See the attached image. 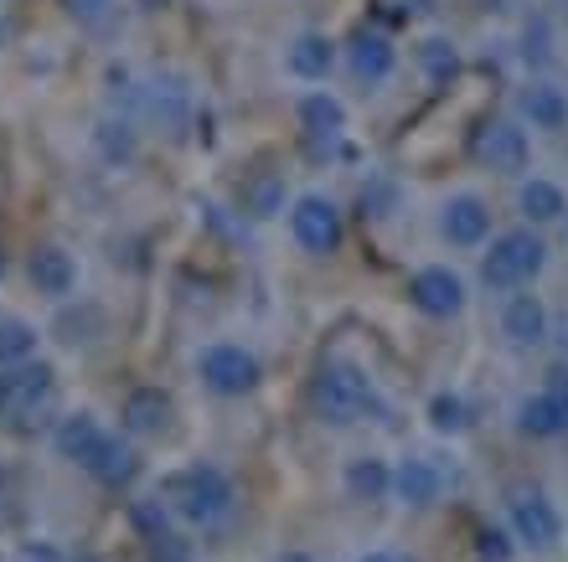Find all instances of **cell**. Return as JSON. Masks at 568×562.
<instances>
[{
    "instance_id": "8fae6325",
    "label": "cell",
    "mask_w": 568,
    "mask_h": 562,
    "mask_svg": "<svg viewBox=\"0 0 568 562\" xmlns=\"http://www.w3.org/2000/svg\"><path fill=\"white\" fill-rule=\"evenodd\" d=\"M393 495L404 505H434L439 495H445V470L434 464L429 454H404L398 464H393Z\"/></svg>"
},
{
    "instance_id": "8992f818",
    "label": "cell",
    "mask_w": 568,
    "mask_h": 562,
    "mask_svg": "<svg viewBox=\"0 0 568 562\" xmlns=\"http://www.w3.org/2000/svg\"><path fill=\"white\" fill-rule=\"evenodd\" d=\"M408 299H414V310L434 315V320H449V315H460L470 305V289L455 268L445 264H429V268H414V279H408Z\"/></svg>"
},
{
    "instance_id": "44dd1931",
    "label": "cell",
    "mask_w": 568,
    "mask_h": 562,
    "mask_svg": "<svg viewBox=\"0 0 568 562\" xmlns=\"http://www.w3.org/2000/svg\"><path fill=\"white\" fill-rule=\"evenodd\" d=\"M165 413H171V398H165V392H135V398H130V408H124L130 429H140V433L165 429Z\"/></svg>"
},
{
    "instance_id": "7a4b0ae2",
    "label": "cell",
    "mask_w": 568,
    "mask_h": 562,
    "mask_svg": "<svg viewBox=\"0 0 568 562\" xmlns=\"http://www.w3.org/2000/svg\"><path fill=\"white\" fill-rule=\"evenodd\" d=\"M367 402H373V382H367V371L352 367V361H331L321 367V382H315V408L326 423H357L367 413Z\"/></svg>"
},
{
    "instance_id": "484cf974",
    "label": "cell",
    "mask_w": 568,
    "mask_h": 562,
    "mask_svg": "<svg viewBox=\"0 0 568 562\" xmlns=\"http://www.w3.org/2000/svg\"><path fill=\"white\" fill-rule=\"evenodd\" d=\"M274 562H311L305 552H284V558H274Z\"/></svg>"
},
{
    "instance_id": "7402d4cb",
    "label": "cell",
    "mask_w": 568,
    "mask_h": 562,
    "mask_svg": "<svg viewBox=\"0 0 568 562\" xmlns=\"http://www.w3.org/2000/svg\"><path fill=\"white\" fill-rule=\"evenodd\" d=\"M511 542H517L511 532H501V527H486V532H480V548H476V552H480L486 562H511V552H517Z\"/></svg>"
},
{
    "instance_id": "52a82bcc",
    "label": "cell",
    "mask_w": 568,
    "mask_h": 562,
    "mask_svg": "<svg viewBox=\"0 0 568 562\" xmlns=\"http://www.w3.org/2000/svg\"><path fill=\"white\" fill-rule=\"evenodd\" d=\"M439 233L455 243V248H486L491 243V202L480 192H455L439 207Z\"/></svg>"
},
{
    "instance_id": "3957f363",
    "label": "cell",
    "mask_w": 568,
    "mask_h": 562,
    "mask_svg": "<svg viewBox=\"0 0 568 562\" xmlns=\"http://www.w3.org/2000/svg\"><path fill=\"white\" fill-rule=\"evenodd\" d=\"M171 495H176L181 517L202 521V527H212V521H223L227 511H233V486H227V474L212 470V464H196V470L176 474V480H171Z\"/></svg>"
},
{
    "instance_id": "5b68a950",
    "label": "cell",
    "mask_w": 568,
    "mask_h": 562,
    "mask_svg": "<svg viewBox=\"0 0 568 562\" xmlns=\"http://www.w3.org/2000/svg\"><path fill=\"white\" fill-rule=\"evenodd\" d=\"M202 382L212 392H223V398H243V392L258 387V356L233 346V340H217V346L202 351Z\"/></svg>"
},
{
    "instance_id": "4316f807",
    "label": "cell",
    "mask_w": 568,
    "mask_h": 562,
    "mask_svg": "<svg viewBox=\"0 0 568 562\" xmlns=\"http://www.w3.org/2000/svg\"><path fill=\"white\" fill-rule=\"evenodd\" d=\"M83 562H93V558H83Z\"/></svg>"
},
{
    "instance_id": "603a6c76",
    "label": "cell",
    "mask_w": 568,
    "mask_h": 562,
    "mask_svg": "<svg viewBox=\"0 0 568 562\" xmlns=\"http://www.w3.org/2000/svg\"><path fill=\"white\" fill-rule=\"evenodd\" d=\"M538 392H548V398L558 402V408H564L568 413V361H558V367H548V377H542V387Z\"/></svg>"
},
{
    "instance_id": "ac0fdd59",
    "label": "cell",
    "mask_w": 568,
    "mask_h": 562,
    "mask_svg": "<svg viewBox=\"0 0 568 562\" xmlns=\"http://www.w3.org/2000/svg\"><path fill=\"white\" fill-rule=\"evenodd\" d=\"M414 62L424 68V78L449 83V78L460 73V47L449 42V37H424V42H414Z\"/></svg>"
},
{
    "instance_id": "5bb4252c",
    "label": "cell",
    "mask_w": 568,
    "mask_h": 562,
    "mask_svg": "<svg viewBox=\"0 0 568 562\" xmlns=\"http://www.w3.org/2000/svg\"><path fill=\"white\" fill-rule=\"evenodd\" d=\"M517 429H523L527 439H558V433H568V413L548 392H527V398L517 402Z\"/></svg>"
},
{
    "instance_id": "2e32d148",
    "label": "cell",
    "mask_w": 568,
    "mask_h": 562,
    "mask_svg": "<svg viewBox=\"0 0 568 562\" xmlns=\"http://www.w3.org/2000/svg\"><path fill=\"white\" fill-rule=\"evenodd\" d=\"M331 62H336V47L326 37H315V31L295 37V47H290V73L305 78V83H321L331 73Z\"/></svg>"
},
{
    "instance_id": "e0dca14e",
    "label": "cell",
    "mask_w": 568,
    "mask_h": 562,
    "mask_svg": "<svg viewBox=\"0 0 568 562\" xmlns=\"http://www.w3.org/2000/svg\"><path fill=\"white\" fill-rule=\"evenodd\" d=\"M393 62H398V52H393L388 37H377V31H362L357 47H352V68H357L367 83H383V78L393 73Z\"/></svg>"
},
{
    "instance_id": "ffe728a7",
    "label": "cell",
    "mask_w": 568,
    "mask_h": 562,
    "mask_svg": "<svg viewBox=\"0 0 568 562\" xmlns=\"http://www.w3.org/2000/svg\"><path fill=\"white\" fill-rule=\"evenodd\" d=\"M429 429L434 433H465L470 429V408L460 392H434L429 398Z\"/></svg>"
},
{
    "instance_id": "6da1fadb",
    "label": "cell",
    "mask_w": 568,
    "mask_h": 562,
    "mask_svg": "<svg viewBox=\"0 0 568 562\" xmlns=\"http://www.w3.org/2000/svg\"><path fill=\"white\" fill-rule=\"evenodd\" d=\"M542 268H548V243L532 227H507L480 253V279L491 284V289H507V295L511 289H527Z\"/></svg>"
},
{
    "instance_id": "9a60e30c",
    "label": "cell",
    "mask_w": 568,
    "mask_h": 562,
    "mask_svg": "<svg viewBox=\"0 0 568 562\" xmlns=\"http://www.w3.org/2000/svg\"><path fill=\"white\" fill-rule=\"evenodd\" d=\"M346 490H352L357 501H383V495L393 490V464L383 454L352 459V470H346Z\"/></svg>"
},
{
    "instance_id": "277c9868",
    "label": "cell",
    "mask_w": 568,
    "mask_h": 562,
    "mask_svg": "<svg viewBox=\"0 0 568 562\" xmlns=\"http://www.w3.org/2000/svg\"><path fill=\"white\" fill-rule=\"evenodd\" d=\"M507 521H511V537L532 552H554L564 542V517H558V505L542 490H517L507 501Z\"/></svg>"
},
{
    "instance_id": "ba28073f",
    "label": "cell",
    "mask_w": 568,
    "mask_h": 562,
    "mask_svg": "<svg viewBox=\"0 0 568 562\" xmlns=\"http://www.w3.org/2000/svg\"><path fill=\"white\" fill-rule=\"evenodd\" d=\"M480 161L491 165V171H501V176H523L527 161H532V134H527L523 119H491L486 130H480Z\"/></svg>"
},
{
    "instance_id": "9c48e42d",
    "label": "cell",
    "mask_w": 568,
    "mask_h": 562,
    "mask_svg": "<svg viewBox=\"0 0 568 562\" xmlns=\"http://www.w3.org/2000/svg\"><path fill=\"white\" fill-rule=\"evenodd\" d=\"M501 336L511 346H542V340L554 336V310H548V299L527 284V289H511L507 305H501Z\"/></svg>"
},
{
    "instance_id": "7c38bea8",
    "label": "cell",
    "mask_w": 568,
    "mask_h": 562,
    "mask_svg": "<svg viewBox=\"0 0 568 562\" xmlns=\"http://www.w3.org/2000/svg\"><path fill=\"white\" fill-rule=\"evenodd\" d=\"M517 119H523L527 130H548L558 134L568 124V93L548 78H532L523 93H517Z\"/></svg>"
},
{
    "instance_id": "4fadbf2b",
    "label": "cell",
    "mask_w": 568,
    "mask_h": 562,
    "mask_svg": "<svg viewBox=\"0 0 568 562\" xmlns=\"http://www.w3.org/2000/svg\"><path fill=\"white\" fill-rule=\"evenodd\" d=\"M517 212H523L532 227L558 223V217H568V192L554 176H527L523 186H517Z\"/></svg>"
},
{
    "instance_id": "d6986e66",
    "label": "cell",
    "mask_w": 568,
    "mask_h": 562,
    "mask_svg": "<svg viewBox=\"0 0 568 562\" xmlns=\"http://www.w3.org/2000/svg\"><path fill=\"white\" fill-rule=\"evenodd\" d=\"M300 119H305V130H342L346 109H342V99H331L326 89H315L300 99Z\"/></svg>"
},
{
    "instance_id": "30bf717a",
    "label": "cell",
    "mask_w": 568,
    "mask_h": 562,
    "mask_svg": "<svg viewBox=\"0 0 568 562\" xmlns=\"http://www.w3.org/2000/svg\"><path fill=\"white\" fill-rule=\"evenodd\" d=\"M290 233H295V243L305 253H331L342 243V212H336V202H326V196L305 192L295 207H290Z\"/></svg>"
},
{
    "instance_id": "cb8c5ba5",
    "label": "cell",
    "mask_w": 568,
    "mask_h": 562,
    "mask_svg": "<svg viewBox=\"0 0 568 562\" xmlns=\"http://www.w3.org/2000/svg\"><path fill=\"white\" fill-rule=\"evenodd\" d=\"M186 558H192V552H186L181 537H161V542H155V562H186Z\"/></svg>"
},
{
    "instance_id": "d4e9b609",
    "label": "cell",
    "mask_w": 568,
    "mask_h": 562,
    "mask_svg": "<svg viewBox=\"0 0 568 562\" xmlns=\"http://www.w3.org/2000/svg\"><path fill=\"white\" fill-rule=\"evenodd\" d=\"M357 562H414V558H404V552H388V548H377V552H362Z\"/></svg>"
}]
</instances>
